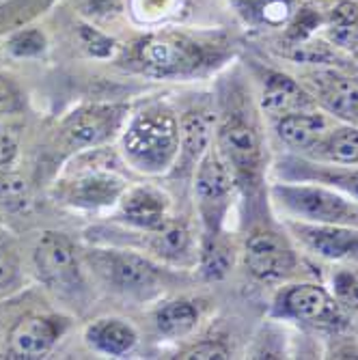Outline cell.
Here are the masks:
<instances>
[{
    "mask_svg": "<svg viewBox=\"0 0 358 360\" xmlns=\"http://www.w3.org/2000/svg\"><path fill=\"white\" fill-rule=\"evenodd\" d=\"M127 162L145 173H165L179 153V121L165 106L139 112L123 136Z\"/></svg>",
    "mask_w": 358,
    "mask_h": 360,
    "instance_id": "1",
    "label": "cell"
},
{
    "mask_svg": "<svg viewBox=\"0 0 358 360\" xmlns=\"http://www.w3.org/2000/svg\"><path fill=\"white\" fill-rule=\"evenodd\" d=\"M234 184H236L234 173L226 167V162L220 158V153L207 151L197 165V177H194V192H197V203L205 224L203 268L207 274L224 272V264H222L224 252L218 250L216 238L224 220L226 207H229Z\"/></svg>",
    "mask_w": 358,
    "mask_h": 360,
    "instance_id": "2",
    "label": "cell"
},
{
    "mask_svg": "<svg viewBox=\"0 0 358 360\" xmlns=\"http://www.w3.org/2000/svg\"><path fill=\"white\" fill-rule=\"evenodd\" d=\"M218 153L236 184L255 190L264 173V139L250 110H229L218 127Z\"/></svg>",
    "mask_w": 358,
    "mask_h": 360,
    "instance_id": "3",
    "label": "cell"
},
{
    "mask_svg": "<svg viewBox=\"0 0 358 360\" xmlns=\"http://www.w3.org/2000/svg\"><path fill=\"white\" fill-rule=\"evenodd\" d=\"M272 201L291 218L321 224L358 226V203L339 192L309 184H276L270 190Z\"/></svg>",
    "mask_w": 358,
    "mask_h": 360,
    "instance_id": "4",
    "label": "cell"
},
{
    "mask_svg": "<svg viewBox=\"0 0 358 360\" xmlns=\"http://www.w3.org/2000/svg\"><path fill=\"white\" fill-rule=\"evenodd\" d=\"M91 264L115 289L132 296H147L155 291L162 272L158 266L143 255L127 252V250H93L89 257Z\"/></svg>",
    "mask_w": 358,
    "mask_h": 360,
    "instance_id": "5",
    "label": "cell"
},
{
    "mask_svg": "<svg viewBox=\"0 0 358 360\" xmlns=\"http://www.w3.org/2000/svg\"><path fill=\"white\" fill-rule=\"evenodd\" d=\"M35 268L39 278L54 291L80 293L84 287L74 244L63 233H44L35 246Z\"/></svg>",
    "mask_w": 358,
    "mask_h": 360,
    "instance_id": "6",
    "label": "cell"
},
{
    "mask_svg": "<svg viewBox=\"0 0 358 360\" xmlns=\"http://www.w3.org/2000/svg\"><path fill=\"white\" fill-rule=\"evenodd\" d=\"M127 108L117 104H93L78 108L65 119L60 134L72 149H87L106 143L125 119Z\"/></svg>",
    "mask_w": 358,
    "mask_h": 360,
    "instance_id": "7",
    "label": "cell"
},
{
    "mask_svg": "<svg viewBox=\"0 0 358 360\" xmlns=\"http://www.w3.org/2000/svg\"><path fill=\"white\" fill-rule=\"evenodd\" d=\"M246 268L248 272L266 283L283 281L291 276L298 268V255L291 248V244L274 233V231H259L248 238L246 250Z\"/></svg>",
    "mask_w": 358,
    "mask_h": 360,
    "instance_id": "8",
    "label": "cell"
},
{
    "mask_svg": "<svg viewBox=\"0 0 358 360\" xmlns=\"http://www.w3.org/2000/svg\"><path fill=\"white\" fill-rule=\"evenodd\" d=\"M289 231L305 248L331 261H358V226L289 220Z\"/></svg>",
    "mask_w": 358,
    "mask_h": 360,
    "instance_id": "9",
    "label": "cell"
},
{
    "mask_svg": "<svg viewBox=\"0 0 358 360\" xmlns=\"http://www.w3.org/2000/svg\"><path fill=\"white\" fill-rule=\"evenodd\" d=\"M274 315L309 323H326L339 317V304L328 296V291L324 287L300 283L285 287L279 293L274 300Z\"/></svg>",
    "mask_w": 358,
    "mask_h": 360,
    "instance_id": "10",
    "label": "cell"
},
{
    "mask_svg": "<svg viewBox=\"0 0 358 360\" xmlns=\"http://www.w3.org/2000/svg\"><path fill=\"white\" fill-rule=\"evenodd\" d=\"M125 192V181L102 169H91L58 184V196L76 207H104L117 203Z\"/></svg>",
    "mask_w": 358,
    "mask_h": 360,
    "instance_id": "11",
    "label": "cell"
},
{
    "mask_svg": "<svg viewBox=\"0 0 358 360\" xmlns=\"http://www.w3.org/2000/svg\"><path fill=\"white\" fill-rule=\"evenodd\" d=\"M139 60L153 74H184L199 65V50L175 37H151L139 46Z\"/></svg>",
    "mask_w": 358,
    "mask_h": 360,
    "instance_id": "12",
    "label": "cell"
},
{
    "mask_svg": "<svg viewBox=\"0 0 358 360\" xmlns=\"http://www.w3.org/2000/svg\"><path fill=\"white\" fill-rule=\"evenodd\" d=\"M169 196L149 186H136L121 196V218L145 231H162L169 224Z\"/></svg>",
    "mask_w": 358,
    "mask_h": 360,
    "instance_id": "13",
    "label": "cell"
},
{
    "mask_svg": "<svg viewBox=\"0 0 358 360\" xmlns=\"http://www.w3.org/2000/svg\"><path fill=\"white\" fill-rule=\"evenodd\" d=\"M259 104H262V110L268 117L279 121L287 115L313 110L315 100L311 93H307L291 78L276 74V72H268L262 80V97H259Z\"/></svg>",
    "mask_w": 358,
    "mask_h": 360,
    "instance_id": "14",
    "label": "cell"
},
{
    "mask_svg": "<svg viewBox=\"0 0 358 360\" xmlns=\"http://www.w3.org/2000/svg\"><path fill=\"white\" fill-rule=\"evenodd\" d=\"M65 328H68V319L63 317L37 315L22 319L11 333V347L18 356L41 358L54 347Z\"/></svg>",
    "mask_w": 358,
    "mask_h": 360,
    "instance_id": "15",
    "label": "cell"
},
{
    "mask_svg": "<svg viewBox=\"0 0 358 360\" xmlns=\"http://www.w3.org/2000/svg\"><path fill=\"white\" fill-rule=\"evenodd\" d=\"M313 100L331 115L341 119H358V84L337 72H317L309 76Z\"/></svg>",
    "mask_w": 358,
    "mask_h": 360,
    "instance_id": "16",
    "label": "cell"
},
{
    "mask_svg": "<svg viewBox=\"0 0 358 360\" xmlns=\"http://www.w3.org/2000/svg\"><path fill=\"white\" fill-rule=\"evenodd\" d=\"M216 117L205 110L188 112L179 121V162L184 169L199 165L201 158L210 151Z\"/></svg>",
    "mask_w": 358,
    "mask_h": 360,
    "instance_id": "17",
    "label": "cell"
},
{
    "mask_svg": "<svg viewBox=\"0 0 358 360\" xmlns=\"http://www.w3.org/2000/svg\"><path fill=\"white\" fill-rule=\"evenodd\" d=\"M331 129V123L328 119L319 115V112H313V110H307V112H294V115H287L283 119L276 121V134L279 139L291 147V149H302L309 153V149L326 134Z\"/></svg>",
    "mask_w": 358,
    "mask_h": 360,
    "instance_id": "18",
    "label": "cell"
},
{
    "mask_svg": "<svg viewBox=\"0 0 358 360\" xmlns=\"http://www.w3.org/2000/svg\"><path fill=\"white\" fill-rule=\"evenodd\" d=\"M87 341L108 356H123L139 341V335L132 323L117 317H104L93 321L87 328Z\"/></svg>",
    "mask_w": 358,
    "mask_h": 360,
    "instance_id": "19",
    "label": "cell"
},
{
    "mask_svg": "<svg viewBox=\"0 0 358 360\" xmlns=\"http://www.w3.org/2000/svg\"><path fill=\"white\" fill-rule=\"evenodd\" d=\"M309 155L339 167H356L358 165V127L341 125L333 127L324 134L311 149Z\"/></svg>",
    "mask_w": 358,
    "mask_h": 360,
    "instance_id": "20",
    "label": "cell"
},
{
    "mask_svg": "<svg viewBox=\"0 0 358 360\" xmlns=\"http://www.w3.org/2000/svg\"><path fill=\"white\" fill-rule=\"evenodd\" d=\"M201 319L199 307L194 302L188 300H175L165 304L158 315H155V323H158V330L165 335V337H186L190 335L197 323Z\"/></svg>",
    "mask_w": 358,
    "mask_h": 360,
    "instance_id": "21",
    "label": "cell"
},
{
    "mask_svg": "<svg viewBox=\"0 0 358 360\" xmlns=\"http://www.w3.org/2000/svg\"><path fill=\"white\" fill-rule=\"evenodd\" d=\"M311 173L298 171L281 165V175L285 179H311V181H324L331 184L347 194H352L354 199H358V169H345V167H309Z\"/></svg>",
    "mask_w": 358,
    "mask_h": 360,
    "instance_id": "22",
    "label": "cell"
},
{
    "mask_svg": "<svg viewBox=\"0 0 358 360\" xmlns=\"http://www.w3.org/2000/svg\"><path fill=\"white\" fill-rule=\"evenodd\" d=\"M328 37L339 48L358 46V5L339 3L328 18Z\"/></svg>",
    "mask_w": 358,
    "mask_h": 360,
    "instance_id": "23",
    "label": "cell"
},
{
    "mask_svg": "<svg viewBox=\"0 0 358 360\" xmlns=\"http://www.w3.org/2000/svg\"><path fill=\"white\" fill-rule=\"evenodd\" d=\"M158 242H155V250L160 257L165 259H184L190 255L192 248V240L190 233L184 224H167L162 231H158Z\"/></svg>",
    "mask_w": 358,
    "mask_h": 360,
    "instance_id": "24",
    "label": "cell"
},
{
    "mask_svg": "<svg viewBox=\"0 0 358 360\" xmlns=\"http://www.w3.org/2000/svg\"><path fill=\"white\" fill-rule=\"evenodd\" d=\"M333 293L339 307L358 311V276L352 270H337L333 274Z\"/></svg>",
    "mask_w": 358,
    "mask_h": 360,
    "instance_id": "25",
    "label": "cell"
},
{
    "mask_svg": "<svg viewBox=\"0 0 358 360\" xmlns=\"http://www.w3.org/2000/svg\"><path fill=\"white\" fill-rule=\"evenodd\" d=\"M20 149V123L13 115L0 117V171L7 169L15 160Z\"/></svg>",
    "mask_w": 358,
    "mask_h": 360,
    "instance_id": "26",
    "label": "cell"
},
{
    "mask_svg": "<svg viewBox=\"0 0 358 360\" xmlns=\"http://www.w3.org/2000/svg\"><path fill=\"white\" fill-rule=\"evenodd\" d=\"M244 5L268 24H283L291 15V0H244Z\"/></svg>",
    "mask_w": 358,
    "mask_h": 360,
    "instance_id": "27",
    "label": "cell"
},
{
    "mask_svg": "<svg viewBox=\"0 0 358 360\" xmlns=\"http://www.w3.org/2000/svg\"><path fill=\"white\" fill-rule=\"evenodd\" d=\"M0 201L9 205L26 203V181L15 173H0Z\"/></svg>",
    "mask_w": 358,
    "mask_h": 360,
    "instance_id": "28",
    "label": "cell"
},
{
    "mask_svg": "<svg viewBox=\"0 0 358 360\" xmlns=\"http://www.w3.org/2000/svg\"><path fill=\"white\" fill-rule=\"evenodd\" d=\"M44 44H46V39L39 30H24L11 39L9 50L18 56H32L44 50Z\"/></svg>",
    "mask_w": 358,
    "mask_h": 360,
    "instance_id": "29",
    "label": "cell"
},
{
    "mask_svg": "<svg viewBox=\"0 0 358 360\" xmlns=\"http://www.w3.org/2000/svg\"><path fill=\"white\" fill-rule=\"evenodd\" d=\"M20 272L18 255L9 244H0V287H9L15 283Z\"/></svg>",
    "mask_w": 358,
    "mask_h": 360,
    "instance_id": "30",
    "label": "cell"
},
{
    "mask_svg": "<svg viewBox=\"0 0 358 360\" xmlns=\"http://www.w3.org/2000/svg\"><path fill=\"white\" fill-rule=\"evenodd\" d=\"M80 41L95 56H106V54L113 52V41L108 37H104L100 30L89 28V26H82L80 28Z\"/></svg>",
    "mask_w": 358,
    "mask_h": 360,
    "instance_id": "31",
    "label": "cell"
},
{
    "mask_svg": "<svg viewBox=\"0 0 358 360\" xmlns=\"http://www.w3.org/2000/svg\"><path fill=\"white\" fill-rule=\"evenodd\" d=\"M179 358H199V360H207V358H229V349H226L218 341H201L197 345L188 347L186 352H181Z\"/></svg>",
    "mask_w": 358,
    "mask_h": 360,
    "instance_id": "32",
    "label": "cell"
},
{
    "mask_svg": "<svg viewBox=\"0 0 358 360\" xmlns=\"http://www.w3.org/2000/svg\"><path fill=\"white\" fill-rule=\"evenodd\" d=\"M18 106H20V100H18V91L13 89V84L7 80H0V117L13 115Z\"/></svg>",
    "mask_w": 358,
    "mask_h": 360,
    "instance_id": "33",
    "label": "cell"
}]
</instances>
